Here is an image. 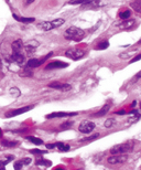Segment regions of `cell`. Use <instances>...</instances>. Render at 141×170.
Masks as SVG:
<instances>
[{
	"label": "cell",
	"instance_id": "cell-12",
	"mask_svg": "<svg viewBox=\"0 0 141 170\" xmlns=\"http://www.w3.org/2000/svg\"><path fill=\"white\" fill-rule=\"evenodd\" d=\"M49 87H52L54 89H58V91H62V92H66V91H70L72 89L70 84H66V83H60V82H53V83L49 84Z\"/></svg>",
	"mask_w": 141,
	"mask_h": 170
},
{
	"label": "cell",
	"instance_id": "cell-36",
	"mask_svg": "<svg viewBox=\"0 0 141 170\" xmlns=\"http://www.w3.org/2000/svg\"><path fill=\"white\" fill-rule=\"evenodd\" d=\"M140 59H141V55H140V54H138V55H137L136 58H134V59H132V60H131V61H130V63H134V62L139 61V60H140Z\"/></svg>",
	"mask_w": 141,
	"mask_h": 170
},
{
	"label": "cell",
	"instance_id": "cell-27",
	"mask_svg": "<svg viewBox=\"0 0 141 170\" xmlns=\"http://www.w3.org/2000/svg\"><path fill=\"white\" fill-rule=\"evenodd\" d=\"M2 145L6 147H15L17 145H19V142H9V140H3Z\"/></svg>",
	"mask_w": 141,
	"mask_h": 170
},
{
	"label": "cell",
	"instance_id": "cell-30",
	"mask_svg": "<svg viewBox=\"0 0 141 170\" xmlns=\"http://www.w3.org/2000/svg\"><path fill=\"white\" fill-rule=\"evenodd\" d=\"M73 125H74L73 122H65L64 124L61 125V128H62V129H68V128H72Z\"/></svg>",
	"mask_w": 141,
	"mask_h": 170
},
{
	"label": "cell",
	"instance_id": "cell-10",
	"mask_svg": "<svg viewBox=\"0 0 141 170\" xmlns=\"http://www.w3.org/2000/svg\"><path fill=\"white\" fill-rule=\"evenodd\" d=\"M33 105H30V106H24V107H21V108H17V109H12V111H9V112L6 113V117L7 118H10V117H15L17 115H21L23 113H27L29 111L33 108Z\"/></svg>",
	"mask_w": 141,
	"mask_h": 170
},
{
	"label": "cell",
	"instance_id": "cell-5",
	"mask_svg": "<svg viewBox=\"0 0 141 170\" xmlns=\"http://www.w3.org/2000/svg\"><path fill=\"white\" fill-rule=\"evenodd\" d=\"M52 55H53V52H50L48 55L43 56L42 59H31V60L28 61V63H27V66L30 68V69H32V68H39V66L42 65L46 60H49Z\"/></svg>",
	"mask_w": 141,
	"mask_h": 170
},
{
	"label": "cell",
	"instance_id": "cell-34",
	"mask_svg": "<svg viewBox=\"0 0 141 170\" xmlns=\"http://www.w3.org/2000/svg\"><path fill=\"white\" fill-rule=\"evenodd\" d=\"M21 161H22L23 165H30L32 160H31V158L27 157V158H22V159H21Z\"/></svg>",
	"mask_w": 141,
	"mask_h": 170
},
{
	"label": "cell",
	"instance_id": "cell-32",
	"mask_svg": "<svg viewBox=\"0 0 141 170\" xmlns=\"http://www.w3.org/2000/svg\"><path fill=\"white\" fill-rule=\"evenodd\" d=\"M23 166H24V165L22 163V161H21V160H18V161H15V163L13 167H15V170H20V169H22Z\"/></svg>",
	"mask_w": 141,
	"mask_h": 170
},
{
	"label": "cell",
	"instance_id": "cell-17",
	"mask_svg": "<svg viewBox=\"0 0 141 170\" xmlns=\"http://www.w3.org/2000/svg\"><path fill=\"white\" fill-rule=\"evenodd\" d=\"M13 18L17 21H20V22L23 23H31L35 20V18H25V17H18L17 15H13Z\"/></svg>",
	"mask_w": 141,
	"mask_h": 170
},
{
	"label": "cell",
	"instance_id": "cell-24",
	"mask_svg": "<svg viewBox=\"0 0 141 170\" xmlns=\"http://www.w3.org/2000/svg\"><path fill=\"white\" fill-rule=\"evenodd\" d=\"M9 94H10L11 96H13V97H19L20 96V94H21V92H20V89H18V87H12V89H9Z\"/></svg>",
	"mask_w": 141,
	"mask_h": 170
},
{
	"label": "cell",
	"instance_id": "cell-7",
	"mask_svg": "<svg viewBox=\"0 0 141 170\" xmlns=\"http://www.w3.org/2000/svg\"><path fill=\"white\" fill-rule=\"evenodd\" d=\"M128 157L126 156V154H120V155H113L111 157H109L107 159V163L109 165H121V163H126Z\"/></svg>",
	"mask_w": 141,
	"mask_h": 170
},
{
	"label": "cell",
	"instance_id": "cell-23",
	"mask_svg": "<svg viewBox=\"0 0 141 170\" xmlns=\"http://www.w3.org/2000/svg\"><path fill=\"white\" fill-rule=\"evenodd\" d=\"M56 148H58V150L60 151H68L70 150V145H67V144H64V142H58L56 144Z\"/></svg>",
	"mask_w": 141,
	"mask_h": 170
},
{
	"label": "cell",
	"instance_id": "cell-8",
	"mask_svg": "<svg viewBox=\"0 0 141 170\" xmlns=\"http://www.w3.org/2000/svg\"><path fill=\"white\" fill-rule=\"evenodd\" d=\"M65 55L72 60H79L85 55V51L79 49H70L65 52Z\"/></svg>",
	"mask_w": 141,
	"mask_h": 170
},
{
	"label": "cell",
	"instance_id": "cell-15",
	"mask_svg": "<svg viewBox=\"0 0 141 170\" xmlns=\"http://www.w3.org/2000/svg\"><path fill=\"white\" fill-rule=\"evenodd\" d=\"M109 108H110V106H109L108 104L104 105V106L101 107L100 111H98V112H97V113H95V114H93V115H92V117H101V116H104V115H106V114H107V113H108Z\"/></svg>",
	"mask_w": 141,
	"mask_h": 170
},
{
	"label": "cell",
	"instance_id": "cell-39",
	"mask_svg": "<svg viewBox=\"0 0 141 170\" xmlns=\"http://www.w3.org/2000/svg\"><path fill=\"white\" fill-rule=\"evenodd\" d=\"M2 136V130H1V128H0V137Z\"/></svg>",
	"mask_w": 141,
	"mask_h": 170
},
{
	"label": "cell",
	"instance_id": "cell-35",
	"mask_svg": "<svg viewBox=\"0 0 141 170\" xmlns=\"http://www.w3.org/2000/svg\"><path fill=\"white\" fill-rule=\"evenodd\" d=\"M45 147L48 149H54V148H56V144H46Z\"/></svg>",
	"mask_w": 141,
	"mask_h": 170
},
{
	"label": "cell",
	"instance_id": "cell-26",
	"mask_svg": "<svg viewBox=\"0 0 141 170\" xmlns=\"http://www.w3.org/2000/svg\"><path fill=\"white\" fill-rule=\"evenodd\" d=\"M131 15V11L130 10H126L123 11V12H121L120 15H119V18L121 19V20H127V19L130 18Z\"/></svg>",
	"mask_w": 141,
	"mask_h": 170
},
{
	"label": "cell",
	"instance_id": "cell-3",
	"mask_svg": "<svg viewBox=\"0 0 141 170\" xmlns=\"http://www.w3.org/2000/svg\"><path fill=\"white\" fill-rule=\"evenodd\" d=\"M65 22L64 21V19H55V20L53 21H45V22H41L38 24L39 29H41V30H44V31H50L52 30V29H55V28H58V27H61V25L63 24V23Z\"/></svg>",
	"mask_w": 141,
	"mask_h": 170
},
{
	"label": "cell",
	"instance_id": "cell-19",
	"mask_svg": "<svg viewBox=\"0 0 141 170\" xmlns=\"http://www.w3.org/2000/svg\"><path fill=\"white\" fill-rule=\"evenodd\" d=\"M12 159H15V156H9L8 158H6V160H0V169L5 170L6 165L12 161Z\"/></svg>",
	"mask_w": 141,
	"mask_h": 170
},
{
	"label": "cell",
	"instance_id": "cell-14",
	"mask_svg": "<svg viewBox=\"0 0 141 170\" xmlns=\"http://www.w3.org/2000/svg\"><path fill=\"white\" fill-rule=\"evenodd\" d=\"M11 48H12V52H22L23 50V42L22 40H15L12 42L11 44Z\"/></svg>",
	"mask_w": 141,
	"mask_h": 170
},
{
	"label": "cell",
	"instance_id": "cell-38",
	"mask_svg": "<svg viewBox=\"0 0 141 170\" xmlns=\"http://www.w3.org/2000/svg\"><path fill=\"white\" fill-rule=\"evenodd\" d=\"M33 1H34V0H24V5H25V6L31 5V3H32Z\"/></svg>",
	"mask_w": 141,
	"mask_h": 170
},
{
	"label": "cell",
	"instance_id": "cell-13",
	"mask_svg": "<svg viewBox=\"0 0 141 170\" xmlns=\"http://www.w3.org/2000/svg\"><path fill=\"white\" fill-rule=\"evenodd\" d=\"M68 64L64 63V62L61 61H52L45 66V70H56V69H64V68H67Z\"/></svg>",
	"mask_w": 141,
	"mask_h": 170
},
{
	"label": "cell",
	"instance_id": "cell-16",
	"mask_svg": "<svg viewBox=\"0 0 141 170\" xmlns=\"http://www.w3.org/2000/svg\"><path fill=\"white\" fill-rule=\"evenodd\" d=\"M135 20H132V19H127V20H123V22H121L120 24H119V28L120 29H129L131 28V27H134L135 24Z\"/></svg>",
	"mask_w": 141,
	"mask_h": 170
},
{
	"label": "cell",
	"instance_id": "cell-1",
	"mask_svg": "<svg viewBox=\"0 0 141 170\" xmlns=\"http://www.w3.org/2000/svg\"><path fill=\"white\" fill-rule=\"evenodd\" d=\"M64 38L66 40H72L75 41V42H79L85 38V32L84 30L79 28H76V27H70L67 30L64 32Z\"/></svg>",
	"mask_w": 141,
	"mask_h": 170
},
{
	"label": "cell",
	"instance_id": "cell-29",
	"mask_svg": "<svg viewBox=\"0 0 141 170\" xmlns=\"http://www.w3.org/2000/svg\"><path fill=\"white\" fill-rule=\"evenodd\" d=\"M36 165L38 166H45V167H50L52 163H51V161H49V160H45V159H40L36 161Z\"/></svg>",
	"mask_w": 141,
	"mask_h": 170
},
{
	"label": "cell",
	"instance_id": "cell-4",
	"mask_svg": "<svg viewBox=\"0 0 141 170\" xmlns=\"http://www.w3.org/2000/svg\"><path fill=\"white\" fill-rule=\"evenodd\" d=\"M8 63H15L18 65H23L25 62V58L22 54V52H12L9 58H7Z\"/></svg>",
	"mask_w": 141,
	"mask_h": 170
},
{
	"label": "cell",
	"instance_id": "cell-21",
	"mask_svg": "<svg viewBox=\"0 0 141 170\" xmlns=\"http://www.w3.org/2000/svg\"><path fill=\"white\" fill-rule=\"evenodd\" d=\"M27 139L32 142V144H34V145H43V140L38 137H34V136H28Z\"/></svg>",
	"mask_w": 141,
	"mask_h": 170
},
{
	"label": "cell",
	"instance_id": "cell-2",
	"mask_svg": "<svg viewBox=\"0 0 141 170\" xmlns=\"http://www.w3.org/2000/svg\"><path fill=\"white\" fill-rule=\"evenodd\" d=\"M135 142H127L125 144H119L113 147L110 149L111 155H120V154H128L134 150Z\"/></svg>",
	"mask_w": 141,
	"mask_h": 170
},
{
	"label": "cell",
	"instance_id": "cell-37",
	"mask_svg": "<svg viewBox=\"0 0 141 170\" xmlns=\"http://www.w3.org/2000/svg\"><path fill=\"white\" fill-rule=\"evenodd\" d=\"M125 114H126V111H125V109H121V111L116 112V115H125Z\"/></svg>",
	"mask_w": 141,
	"mask_h": 170
},
{
	"label": "cell",
	"instance_id": "cell-28",
	"mask_svg": "<svg viewBox=\"0 0 141 170\" xmlns=\"http://www.w3.org/2000/svg\"><path fill=\"white\" fill-rule=\"evenodd\" d=\"M108 46H109V42H108V41H104V42L99 43L95 49H96V50H105V49H107Z\"/></svg>",
	"mask_w": 141,
	"mask_h": 170
},
{
	"label": "cell",
	"instance_id": "cell-18",
	"mask_svg": "<svg viewBox=\"0 0 141 170\" xmlns=\"http://www.w3.org/2000/svg\"><path fill=\"white\" fill-rule=\"evenodd\" d=\"M130 6L136 12H141V0H135L134 2L130 3Z\"/></svg>",
	"mask_w": 141,
	"mask_h": 170
},
{
	"label": "cell",
	"instance_id": "cell-33",
	"mask_svg": "<svg viewBox=\"0 0 141 170\" xmlns=\"http://www.w3.org/2000/svg\"><path fill=\"white\" fill-rule=\"evenodd\" d=\"M98 137H99V135L98 134H95V135H93V136H91V137H87V138H84V139H82V142H91V140L97 139Z\"/></svg>",
	"mask_w": 141,
	"mask_h": 170
},
{
	"label": "cell",
	"instance_id": "cell-6",
	"mask_svg": "<svg viewBox=\"0 0 141 170\" xmlns=\"http://www.w3.org/2000/svg\"><path fill=\"white\" fill-rule=\"evenodd\" d=\"M39 46H40V43H39V41H36V40L27 41L25 43H23V49H24L25 54H27V55H31V54H33L35 49L39 48Z\"/></svg>",
	"mask_w": 141,
	"mask_h": 170
},
{
	"label": "cell",
	"instance_id": "cell-31",
	"mask_svg": "<svg viewBox=\"0 0 141 170\" xmlns=\"http://www.w3.org/2000/svg\"><path fill=\"white\" fill-rule=\"evenodd\" d=\"M31 154L33 155H42V154H46V150H40V149H31L30 150Z\"/></svg>",
	"mask_w": 141,
	"mask_h": 170
},
{
	"label": "cell",
	"instance_id": "cell-22",
	"mask_svg": "<svg viewBox=\"0 0 141 170\" xmlns=\"http://www.w3.org/2000/svg\"><path fill=\"white\" fill-rule=\"evenodd\" d=\"M19 75L22 76V77H31L33 75V72L30 70V68H28V69H24L19 72Z\"/></svg>",
	"mask_w": 141,
	"mask_h": 170
},
{
	"label": "cell",
	"instance_id": "cell-9",
	"mask_svg": "<svg viewBox=\"0 0 141 170\" xmlns=\"http://www.w3.org/2000/svg\"><path fill=\"white\" fill-rule=\"evenodd\" d=\"M94 129H95V124L93 122H89V120H83L78 127V130L83 134H89Z\"/></svg>",
	"mask_w": 141,
	"mask_h": 170
},
{
	"label": "cell",
	"instance_id": "cell-25",
	"mask_svg": "<svg viewBox=\"0 0 141 170\" xmlns=\"http://www.w3.org/2000/svg\"><path fill=\"white\" fill-rule=\"evenodd\" d=\"M116 125V120H113V118H109V120H106V122L104 123V126L106 128H111L113 126Z\"/></svg>",
	"mask_w": 141,
	"mask_h": 170
},
{
	"label": "cell",
	"instance_id": "cell-20",
	"mask_svg": "<svg viewBox=\"0 0 141 170\" xmlns=\"http://www.w3.org/2000/svg\"><path fill=\"white\" fill-rule=\"evenodd\" d=\"M93 0H70L68 5H88Z\"/></svg>",
	"mask_w": 141,
	"mask_h": 170
},
{
	"label": "cell",
	"instance_id": "cell-11",
	"mask_svg": "<svg viewBox=\"0 0 141 170\" xmlns=\"http://www.w3.org/2000/svg\"><path fill=\"white\" fill-rule=\"evenodd\" d=\"M77 113L76 112H55V113H51V114L46 115V118H63V117H72L76 116Z\"/></svg>",
	"mask_w": 141,
	"mask_h": 170
}]
</instances>
